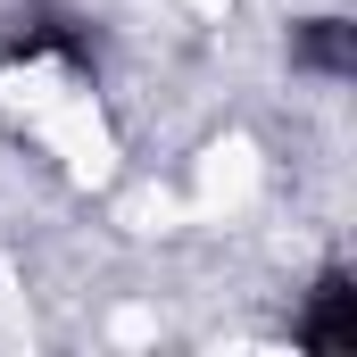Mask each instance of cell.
Masks as SVG:
<instances>
[{"mask_svg": "<svg viewBox=\"0 0 357 357\" xmlns=\"http://www.w3.org/2000/svg\"><path fill=\"white\" fill-rule=\"evenodd\" d=\"M307 349H324V357H341L357 349V291H349V274H324L316 282V299H307V316L291 324Z\"/></svg>", "mask_w": 357, "mask_h": 357, "instance_id": "6da1fadb", "label": "cell"}, {"mask_svg": "<svg viewBox=\"0 0 357 357\" xmlns=\"http://www.w3.org/2000/svg\"><path fill=\"white\" fill-rule=\"evenodd\" d=\"M291 59L307 67V75H324V84H341L357 59H349V25L341 17H307L299 33H291Z\"/></svg>", "mask_w": 357, "mask_h": 357, "instance_id": "7a4b0ae2", "label": "cell"}]
</instances>
